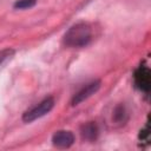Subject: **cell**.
Returning a JSON list of instances; mask_svg holds the SVG:
<instances>
[{
	"label": "cell",
	"mask_w": 151,
	"mask_h": 151,
	"mask_svg": "<svg viewBox=\"0 0 151 151\" xmlns=\"http://www.w3.org/2000/svg\"><path fill=\"white\" fill-rule=\"evenodd\" d=\"M92 40V28L87 22H77L71 26L64 35V44L68 47L81 48Z\"/></svg>",
	"instance_id": "obj_1"
},
{
	"label": "cell",
	"mask_w": 151,
	"mask_h": 151,
	"mask_svg": "<svg viewBox=\"0 0 151 151\" xmlns=\"http://www.w3.org/2000/svg\"><path fill=\"white\" fill-rule=\"evenodd\" d=\"M53 106H54V99L52 97H47L44 100H41L39 104H37L35 106L29 109L28 111H26L22 116V120L25 123H32L44 117L45 114H47L53 109Z\"/></svg>",
	"instance_id": "obj_2"
},
{
	"label": "cell",
	"mask_w": 151,
	"mask_h": 151,
	"mask_svg": "<svg viewBox=\"0 0 151 151\" xmlns=\"http://www.w3.org/2000/svg\"><path fill=\"white\" fill-rule=\"evenodd\" d=\"M133 80H134V85L138 90H140L145 94H149L150 86H151V73H150V70L147 66L140 65L134 71Z\"/></svg>",
	"instance_id": "obj_3"
},
{
	"label": "cell",
	"mask_w": 151,
	"mask_h": 151,
	"mask_svg": "<svg viewBox=\"0 0 151 151\" xmlns=\"http://www.w3.org/2000/svg\"><path fill=\"white\" fill-rule=\"evenodd\" d=\"M101 86V81L100 80H92L90 83H87L85 86H83L73 97L71 100V104L73 106L79 105L80 103H83L84 100H86L87 98H90L92 94H94L96 92H98V90Z\"/></svg>",
	"instance_id": "obj_4"
},
{
	"label": "cell",
	"mask_w": 151,
	"mask_h": 151,
	"mask_svg": "<svg viewBox=\"0 0 151 151\" xmlns=\"http://www.w3.org/2000/svg\"><path fill=\"white\" fill-rule=\"evenodd\" d=\"M74 143V134L67 130H59L52 136V144L58 149H68Z\"/></svg>",
	"instance_id": "obj_5"
},
{
	"label": "cell",
	"mask_w": 151,
	"mask_h": 151,
	"mask_svg": "<svg viewBox=\"0 0 151 151\" xmlns=\"http://www.w3.org/2000/svg\"><path fill=\"white\" fill-rule=\"evenodd\" d=\"M80 134L84 140L87 142H94L97 140L99 136V127L96 122H88L81 125L80 127Z\"/></svg>",
	"instance_id": "obj_6"
},
{
	"label": "cell",
	"mask_w": 151,
	"mask_h": 151,
	"mask_svg": "<svg viewBox=\"0 0 151 151\" xmlns=\"http://www.w3.org/2000/svg\"><path fill=\"white\" fill-rule=\"evenodd\" d=\"M112 120L117 125H124L129 120V113H127V110H126L125 105L119 104L114 107L113 114H112Z\"/></svg>",
	"instance_id": "obj_7"
},
{
	"label": "cell",
	"mask_w": 151,
	"mask_h": 151,
	"mask_svg": "<svg viewBox=\"0 0 151 151\" xmlns=\"http://www.w3.org/2000/svg\"><path fill=\"white\" fill-rule=\"evenodd\" d=\"M35 4H37V0H17L13 7L15 9H26L35 6Z\"/></svg>",
	"instance_id": "obj_8"
},
{
	"label": "cell",
	"mask_w": 151,
	"mask_h": 151,
	"mask_svg": "<svg viewBox=\"0 0 151 151\" xmlns=\"http://www.w3.org/2000/svg\"><path fill=\"white\" fill-rule=\"evenodd\" d=\"M14 53H15V51H14L13 48H5V50L0 51V67H1L7 60L12 59L13 55H14Z\"/></svg>",
	"instance_id": "obj_9"
},
{
	"label": "cell",
	"mask_w": 151,
	"mask_h": 151,
	"mask_svg": "<svg viewBox=\"0 0 151 151\" xmlns=\"http://www.w3.org/2000/svg\"><path fill=\"white\" fill-rule=\"evenodd\" d=\"M150 129H149V122H147V124H146V126H145V129H143V130H140V132H139V136H138V138H139V140H143V142H146L147 139H149V134H150Z\"/></svg>",
	"instance_id": "obj_10"
}]
</instances>
